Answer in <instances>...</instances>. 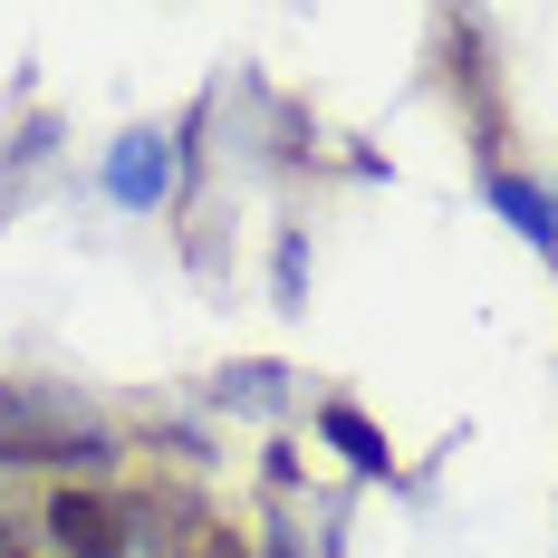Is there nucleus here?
I'll return each instance as SVG.
<instances>
[{
    "label": "nucleus",
    "instance_id": "obj_1",
    "mask_svg": "<svg viewBox=\"0 0 558 558\" xmlns=\"http://www.w3.org/2000/svg\"><path fill=\"white\" fill-rule=\"evenodd\" d=\"M39 530H49L58 558H125L135 549V510L116 501V492H87V482H58Z\"/></svg>",
    "mask_w": 558,
    "mask_h": 558
},
{
    "label": "nucleus",
    "instance_id": "obj_4",
    "mask_svg": "<svg viewBox=\"0 0 558 558\" xmlns=\"http://www.w3.org/2000/svg\"><path fill=\"white\" fill-rule=\"evenodd\" d=\"M492 193H501V213H510V222H520V231H530L539 251H549V241H558V203H549V193H530V183H510V173H501V183H492Z\"/></svg>",
    "mask_w": 558,
    "mask_h": 558
},
{
    "label": "nucleus",
    "instance_id": "obj_3",
    "mask_svg": "<svg viewBox=\"0 0 558 558\" xmlns=\"http://www.w3.org/2000/svg\"><path fill=\"white\" fill-rule=\"evenodd\" d=\"M318 434H328V444L347 452V462H356V472H395V452H386V434H376V424H366V414H356V404H347V395H337V404H318Z\"/></svg>",
    "mask_w": 558,
    "mask_h": 558
},
{
    "label": "nucleus",
    "instance_id": "obj_2",
    "mask_svg": "<svg viewBox=\"0 0 558 558\" xmlns=\"http://www.w3.org/2000/svg\"><path fill=\"white\" fill-rule=\"evenodd\" d=\"M107 183H116V203H165V183H173L165 135H125V145H116V165H107Z\"/></svg>",
    "mask_w": 558,
    "mask_h": 558
},
{
    "label": "nucleus",
    "instance_id": "obj_6",
    "mask_svg": "<svg viewBox=\"0 0 558 558\" xmlns=\"http://www.w3.org/2000/svg\"><path fill=\"white\" fill-rule=\"evenodd\" d=\"M0 558H29V530L20 520H0Z\"/></svg>",
    "mask_w": 558,
    "mask_h": 558
},
{
    "label": "nucleus",
    "instance_id": "obj_5",
    "mask_svg": "<svg viewBox=\"0 0 558 558\" xmlns=\"http://www.w3.org/2000/svg\"><path fill=\"white\" fill-rule=\"evenodd\" d=\"M270 376H279V366H241V376H231V386H222V395H241V404H270V395H279V386H270Z\"/></svg>",
    "mask_w": 558,
    "mask_h": 558
}]
</instances>
